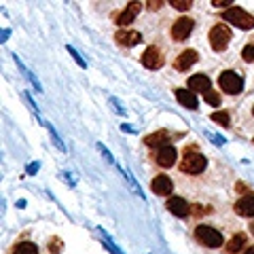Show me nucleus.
I'll use <instances>...</instances> for the list:
<instances>
[{"label":"nucleus","mask_w":254,"mask_h":254,"mask_svg":"<svg viewBox=\"0 0 254 254\" xmlns=\"http://www.w3.org/2000/svg\"><path fill=\"white\" fill-rule=\"evenodd\" d=\"M222 19L229 21L231 26H237L240 30H252L254 28V17L248 11L240 9V6H231V9H227L225 15H222Z\"/></svg>","instance_id":"nucleus-1"},{"label":"nucleus","mask_w":254,"mask_h":254,"mask_svg":"<svg viewBox=\"0 0 254 254\" xmlns=\"http://www.w3.org/2000/svg\"><path fill=\"white\" fill-rule=\"evenodd\" d=\"M195 237L199 240L203 246H208V248H220L225 240H222V233L218 229H214L210 225H199L195 229Z\"/></svg>","instance_id":"nucleus-2"},{"label":"nucleus","mask_w":254,"mask_h":254,"mask_svg":"<svg viewBox=\"0 0 254 254\" xmlns=\"http://www.w3.org/2000/svg\"><path fill=\"white\" fill-rule=\"evenodd\" d=\"M229 43H231V30L225 23H216L212 30H210V45L214 51H225Z\"/></svg>","instance_id":"nucleus-3"},{"label":"nucleus","mask_w":254,"mask_h":254,"mask_svg":"<svg viewBox=\"0 0 254 254\" xmlns=\"http://www.w3.org/2000/svg\"><path fill=\"white\" fill-rule=\"evenodd\" d=\"M218 85L225 93L235 95V93H240L244 89V78L237 72H233V70H227V72H222L218 76Z\"/></svg>","instance_id":"nucleus-4"},{"label":"nucleus","mask_w":254,"mask_h":254,"mask_svg":"<svg viewBox=\"0 0 254 254\" xmlns=\"http://www.w3.org/2000/svg\"><path fill=\"white\" fill-rule=\"evenodd\" d=\"M208 165V159L199 153H185V159L180 163V170L185 174H201Z\"/></svg>","instance_id":"nucleus-5"},{"label":"nucleus","mask_w":254,"mask_h":254,"mask_svg":"<svg viewBox=\"0 0 254 254\" xmlns=\"http://www.w3.org/2000/svg\"><path fill=\"white\" fill-rule=\"evenodd\" d=\"M142 64H144V68H148V70H159L165 64V58H163L161 49L155 47V45L146 47V51L142 53Z\"/></svg>","instance_id":"nucleus-6"},{"label":"nucleus","mask_w":254,"mask_h":254,"mask_svg":"<svg viewBox=\"0 0 254 254\" xmlns=\"http://www.w3.org/2000/svg\"><path fill=\"white\" fill-rule=\"evenodd\" d=\"M195 28V21L190 17H180L174 21L172 26V38L174 41H187V38L190 36V32H193Z\"/></svg>","instance_id":"nucleus-7"},{"label":"nucleus","mask_w":254,"mask_h":254,"mask_svg":"<svg viewBox=\"0 0 254 254\" xmlns=\"http://www.w3.org/2000/svg\"><path fill=\"white\" fill-rule=\"evenodd\" d=\"M197 60H199V53H197L195 49H185L176 60H174V68L178 70V72H187L189 68H193Z\"/></svg>","instance_id":"nucleus-8"},{"label":"nucleus","mask_w":254,"mask_h":254,"mask_svg":"<svg viewBox=\"0 0 254 254\" xmlns=\"http://www.w3.org/2000/svg\"><path fill=\"white\" fill-rule=\"evenodd\" d=\"M115 41L119 45H123V47H136V45L142 43V34H140V32H136V30L121 28V30L115 32Z\"/></svg>","instance_id":"nucleus-9"},{"label":"nucleus","mask_w":254,"mask_h":254,"mask_svg":"<svg viewBox=\"0 0 254 254\" xmlns=\"http://www.w3.org/2000/svg\"><path fill=\"white\" fill-rule=\"evenodd\" d=\"M176 148H174L172 144H165V146H161V148H157V155H155V159H157V163L161 165V168H172L174 163H176Z\"/></svg>","instance_id":"nucleus-10"},{"label":"nucleus","mask_w":254,"mask_h":254,"mask_svg":"<svg viewBox=\"0 0 254 254\" xmlns=\"http://www.w3.org/2000/svg\"><path fill=\"white\" fill-rule=\"evenodd\" d=\"M150 189H153V193H155V195L168 197V195L172 193L174 185H172L170 176H165V174H159V176H155V178H153V182H150Z\"/></svg>","instance_id":"nucleus-11"},{"label":"nucleus","mask_w":254,"mask_h":254,"mask_svg":"<svg viewBox=\"0 0 254 254\" xmlns=\"http://www.w3.org/2000/svg\"><path fill=\"white\" fill-rule=\"evenodd\" d=\"M168 210L174 214V216L185 218V216H189V214H190V205L187 203V199L174 195V197H170V199H168Z\"/></svg>","instance_id":"nucleus-12"},{"label":"nucleus","mask_w":254,"mask_h":254,"mask_svg":"<svg viewBox=\"0 0 254 254\" xmlns=\"http://www.w3.org/2000/svg\"><path fill=\"white\" fill-rule=\"evenodd\" d=\"M233 210H235V214H240V216L254 218V197L252 195H244L242 199L235 201Z\"/></svg>","instance_id":"nucleus-13"},{"label":"nucleus","mask_w":254,"mask_h":254,"mask_svg":"<svg viewBox=\"0 0 254 254\" xmlns=\"http://www.w3.org/2000/svg\"><path fill=\"white\" fill-rule=\"evenodd\" d=\"M140 9H142L140 2H129V4H127V9L117 17V26H129V23L138 17Z\"/></svg>","instance_id":"nucleus-14"},{"label":"nucleus","mask_w":254,"mask_h":254,"mask_svg":"<svg viewBox=\"0 0 254 254\" xmlns=\"http://www.w3.org/2000/svg\"><path fill=\"white\" fill-rule=\"evenodd\" d=\"M174 93H176V100L180 102L182 106H187V108H190V110H197V108H199V100H197V95L190 91V89H176Z\"/></svg>","instance_id":"nucleus-15"},{"label":"nucleus","mask_w":254,"mask_h":254,"mask_svg":"<svg viewBox=\"0 0 254 254\" xmlns=\"http://www.w3.org/2000/svg\"><path fill=\"white\" fill-rule=\"evenodd\" d=\"M170 140H172L170 131L161 129V131H157V133H150V136H146L144 138V144L150 146V148H161L165 144H170Z\"/></svg>","instance_id":"nucleus-16"},{"label":"nucleus","mask_w":254,"mask_h":254,"mask_svg":"<svg viewBox=\"0 0 254 254\" xmlns=\"http://www.w3.org/2000/svg\"><path fill=\"white\" fill-rule=\"evenodd\" d=\"M189 89L197 91V93H205L210 91V78L205 74H193L189 78Z\"/></svg>","instance_id":"nucleus-17"},{"label":"nucleus","mask_w":254,"mask_h":254,"mask_svg":"<svg viewBox=\"0 0 254 254\" xmlns=\"http://www.w3.org/2000/svg\"><path fill=\"white\" fill-rule=\"evenodd\" d=\"M244 244H246V235L244 233H237V235L231 237V242L227 244V252L229 254H237V252L244 248Z\"/></svg>","instance_id":"nucleus-18"},{"label":"nucleus","mask_w":254,"mask_h":254,"mask_svg":"<svg viewBox=\"0 0 254 254\" xmlns=\"http://www.w3.org/2000/svg\"><path fill=\"white\" fill-rule=\"evenodd\" d=\"M13 58H15V64H17V68H19V70H21V72H23V76H26V78H28V81H30L32 85H34V87H36V89H38V91H43V87H41V83H38V78H36L34 74H32V72H30V70H28L26 66H23V64H21V60L17 58V55H13Z\"/></svg>","instance_id":"nucleus-19"},{"label":"nucleus","mask_w":254,"mask_h":254,"mask_svg":"<svg viewBox=\"0 0 254 254\" xmlns=\"http://www.w3.org/2000/svg\"><path fill=\"white\" fill-rule=\"evenodd\" d=\"M13 254H38V248H36V244H32V242H21L15 246Z\"/></svg>","instance_id":"nucleus-20"},{"label":"nucleus","mask_w":254,"mask_h":254,"mask_svg":"<svg viewBox=\"0 0 254 254\" xmlns=\"http://www.w3.org/2000/svg\"><path fill=\"white\" fill-rule=\"evenodd\" d=\"M212 121H214V123H218V125H222V127H229V125H231V119H229V113H227V110L214 113V115H212Z\"/></svg>","instance_id":"nucleus-21"},{"label":"nucleus","mask_w":254,"mask_h":254,"mask_svg":"<svg viewBox=\"0 0 254 254\" xmlns=\"http://www.w3.org/2000/svg\"><path fill=\"white\" fill-rule=\"evenodd\" d=\"M203 100H205V102H208V104H210V106H220V93H216V91H212V89L203 93Z\"/></svg>","instance_id":"nucleus-22"},{"label":"nucleus","mask_w":254,"mask_h":254,"mask_svg":"<svg viewBox=\"0 0 254 254\" xmlns=\"http://www.w3.org/2000/svg\"><path fill=\"white\" fill-rule=\"evenodd\" d=\"M170 6H174L176 11H189L190 6H193V2H190V0H172Z\"/></svg>","instance_id":"nucleus-23"},{"label":"nucleus","mask_w":254,"mask_h":254,"mask_svg":"<svg viewBox=\"0 0 254 254\" xmlns=\"http://www.w3.org/2000/svg\"><path fill=\"white\" fill-rule=\"evenodd\" d=\"M242 58L246 62H254V43H248L244 47V51H242Z\"/></svg>","instance_id":"nucleus-24"},{"label":"nucleus","mask_w":254,"mask_h":254,"mask_svg":"<svg viewBox=\"0 0 254 254\" xmlns=\"http://www.w3.org/2000/svg\"><path fill=\"white\" fill-rule=\"evenodd\" d=\"M49 252H53V254L62 252V240H60V237H51V240H49Z\"/></svg>","instance_id":"nucleus-25"},{"label":"nucleus","mask_w":254,"mask_h":254,"mask_svg":"<svg viewBox=\"0 0 254 254\" xmlns=\"http://www.w3.org/2000/svg\"><path fill=\"white\" fill-rule=\"evenodd\" d=\"M68 53H72V58L76 60V64H78V66H81V68H87V62L81 58V53H78V51L74 49V47H68Z\"/></svg>","instance_id":"nucleus-26"},{"label":"nucleus","mask_w":254,"mask_h":254,"mask_svg":"<svg viewBox=\"0 0 254 254\" xmlns=\"http://www.w3.org/2000/svg\"><path fill=\"white\" fill-rule=\"evenodd\" d=\"M98 150H100V153H102V155H104V157H106V161H108V163H115V157H113V155H110V153H108V148H106L104 144H98Z\"/></svg>","instance_id":"nucleus-27"},{"label":"nucleus","mask_w":254,"mask_h":254,"mask_svg":"<svg viewBox=\"0 0 254 254\" xmlns=\"http://www.w3.org/2000/svg\"><path fill=\"white\" fill-rule=\"evenodd\" d=\"M102 235H104V233H102ZM104 244H106V248H108L110 252H113V254H121V250H117V248H115V246H113V244H110V240H108V237H106V235H104Z\"/></svg>","instance_id":"nucleus-28"},{"label":"nucleus","mask_w":254,"mask_h":254,"mask_svg":"<svg viewBox=\"0 0 254 254\" xmlns=\"http://www.w3.org/2000/svg\"><path fill=\"white\" fill-rule=\"evenodd\" d=\"M146 6H148V11H157L159 6H163V2H161V0H155V2H153V0H150V2H148Z\"/></svg>","instance_id":"nucleus-29"},{"label":"nucleus","mask_w":254,"mask_h":254,"mask_svg":"<svg viewBox=\"0 0 254 254\" xmlns=\"http://www.w3.org/2000/svg\"><path fill=\"white\" fill-rule=\"evenodd\" d=\"M235 190H242V193H246V195H252V190L246 185H242V182H237V185H235Z\"/></svg>","instance_id":"nucleus-30"},{"label":"nucleus","mask_w":254,"mask_h":254,"mask_svg":"<svg viewBox=\"0 0 254 254\" xmlns=\"http://www.w3.org/2000/svg\"><path fill=\"white\" fill-rule=\"evenodd\" d=\"M212 4H214V6H233L231 0H214Z\"/></svg>","instance_id":"nucleus-31"},{"label":"nucleus","mask_w":254,"mask_h":254,"mask_svg":"<svg viewBox=\"0 0 254 254\" xmlns=\"http://www.w3.org/2000/svg\"><path fill=\"white\" fill-rule=\"evenodd\" d=\"M38 172V165L34 163V165H28V174H36Z\"/></svg>","instance_id":"nucleus-32"},{"label":"nucleus","mask_w":254,"mask_h":254,"mask_svg":"<svg viewBox=\"0 0 254 254\" xmlns=\"http://www.w3.org/2000/svg\"><path fill=\"white\" fill-rule=\"evenodd\" d=\"M121 127H123V131H127V133H131V131H133V129H131V125H127V123L121 125Z\"/></svg>","instance_id":"nucleus-33"},{"label":"nucleus","mask_w":254,"mask_h":254,"mask_svg":"<svg viewBox=\"0 0 254 254\" xmlns=\"http://www.w3.org/2000/svg\"><path fill=\"white\" fill-rule=\"evenodd\" d=\"M242 254H254V246H248V250L242 252Z\"/></svg>","instance_id":"nucleus-34"},{"label":"nucleus","mask_w":254,"mask_h":254,"mask_svg":"<svg viewBox=\"0 0 254 254\" xmlns=\"http://www.w3.org/2000/svg\"><path fill=\"white\" fill-rule=\"evenodd\" d=\"M250 233H252V235H254V220H252V222H250Z\"/></svg>","instance_id":"nucleus-35"},{"label":"nucleus","mask_w":254,"mask_h":254,"mask_svg":"<svg viewBox=\"0 0 254 254\" xmlns=\"http://www.w3.org/2000/svg\"><path fill=\"white\" fill-rule=\"evenodd\" d=\"M252 115H254V106H252Z\"/></svg>","instance_id":"nucleus-36"},{"label":"nucleus","mask_w":254,"mask_h":254,"mask_svg":"<svg viewBox=\"0 0 254 254\" xmlns=\"http://www.w3.org/2000/svg\"><path fill=\"white\" fill-rule=\"evenodd\" d=\"M252 144H254V138H252Z\"/></svg>","instance_id":"nucleus-37"}]
</instances>
